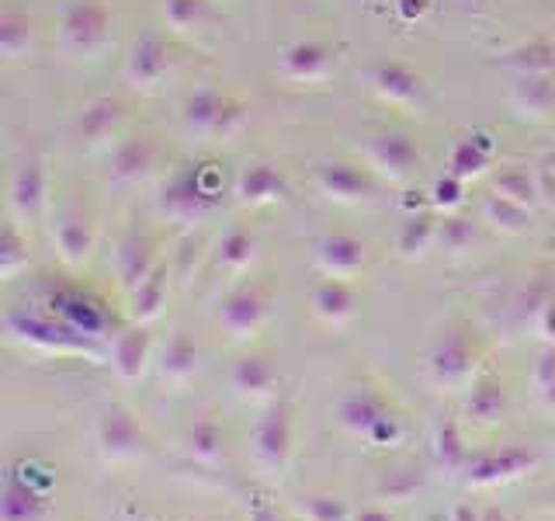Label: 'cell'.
Instances as JSON below:
<instances>
[{
	"mask_svg": "<svg viewBox=\"0 0 555 521\" xmlns=\"http://www.w3.org/2000/svg\"><path fill=\"white\" fill-rule=\"evenodd\" d=\"M222 208V181L208 164H184L164 181L156 213L173 226H198Z\"/></svg>",
	"mask_w": 555,
	"mask_h": 521,
	"instance_id": "cell-1",
	"label": "cell"
},
{
	"mask_svg": "<svg viewBox=\"0 0 555 521\" xmlns=\"http://www.w3.org/2000/svg\"><path fill=\"white\" fill-rule=\"evenodd\" d=\"M247 126V104L222 87H195L181 101V129L202 143H225Z\"/></svg>",
	"mask_w": 555,
	"mask_h": 521,
	"instance_id": "cell-2",
	"label": "cell"
},
{
	"mask_svg": "<svg viewBox=\"0 0 555 521\" xmlns=\"http://www.w3.org/2000/svg\"><path fill=\"white\" fill-rule=\"evenodd\" d=\"M479 361H482V347H479L476 334L459 323V327L441 330V338L434 341L427 369L441 390H465L476 382Z\"/></svg>",
	"mask_w": 555,
	"mask_h": 521,
	"instance_id": "cell-3",
	"label": "cell"
},
{
	"mask_svg": "<svg viewBox=\"0 0 555 521\" xmlns=\"http://www.w3.org/2000/svg\"><path fill=\"white\" fill-rule=\"evenodd\" d=\"M364 84H369V91L378 101H386L389 109L403 112V115H424L430 109V91H427L424 77L399 60L369 63L364 66Z\"/></svg>",
	"mask_w": 555,
	"mask_h": 521,
	"instance_id": "cell-4",
	"label": "cell"
},
{
	"mask_svg": "<svg viewBox=\"0 0 555 521\" xmlns=\"http://www.w3.org/2000/svg\"><path fill=\"white\" fill-rule=\"evenodd\" d=\"M268 313H271V285L264 278H247V282H240L222 300L219 327L233 341H250L268 323Z\"/></svg>",
	"mask_w": 555,
	"mask_h": 521,
	"instance_id": "cell-5",
	"label": "cell"
},
{
	"mask_svg": "<svg viewBox=\"0 0 555 521\" xmlns=\"http://www.w3.org/2000/svg\"><path fill=\"white\" fill-rule=\"evenodd\" d=\"M60 42L74 56H98L112 42V11L98 0L66 8L60 17Z\"/></svg>",
	"mask_w": 555,
	"mask_h": 521,
	"instance_id": "cell-6",
	"label": "cell"
},
{
	"mask_svg": "<svg viewBox=\"0 0 555 521\" xmlns=\"http://www.w3.org/2000/svg\"><path fill=\"white\" fill-rule=\"evenodd\" d=\"M8 202H11V216L14 223H42L46 205H49V174L39 153H22V161L11 170V185H8Z\"/></svg>",
	"mask_w": 555,
	"mask_h": 521,
	"instance_id": "cell-7",
	"label": "cell"
},
{
	"mask_svg": "<svg viewBox=\"0 0 555 521\" xmlns=\"http://www.w3.org/2000/svg\"><path fill=\"white\" fill-rule=\"evenodd\" d=\"M254 456L264 473H282L292 456V399L278 393L254 431Z\"/></svg>",
	"mask_w": 555,
	"mask_h": 521,
	"instance_id": "cell-8",
	"label": "cell"
},
{
	"mask_svg": "<svg viewBox=\"0 0 555 521\" xmlns=\"http://www.w3.org/2000/svg\"><path fill=\"white\" fill-rule=\"evenodd\" d=\"M98 448L104 462H132L143 459L150 452V439L143 424L135 421V414L126 407H108L98 421Z\"/></svg>",
	"mask_w": 555,
	"mask_h": 521,
	"instance_id": "cell-9",
	"label": "cell"
},
{
	"mask_svg": "<svg viewBox=\"0 0 555 521\" xmlns=\"http://www.w3.org/2000/svg\"><path fill=\"white\" fill-rule=\"evenodd\" d=\"M364 156H369V167H372L375 178L389 181V185H406L424 164L421 150H416V143L403 132L372 136L369 147H364Z\"/></svg>",
	"mask_w": 555,
	"mask_h": 521,
	"instance_id": "cell-10",
	"label": "cell"
},
{
	"mask_svg": "<svg viewBox=\"0 0 555 521\" xmlns=\"http://www.w3.org/2000/svg\"><path fill=\"white\" fill-rule=\"evenodd\" d=\"M8 330L14 338H22L25 344L42 347V352H49V355H83V352L94 355L91 347H87L83 334H77V330L66 327L63 320L52 323V320L35 317V313H11Z\"/></svg>",
	"mask_w": 555,
	"mask_h": 521,
	"instance_id": "cell-11",
	"label": "cell"
},
{
	"mask_svg": "<svg viewBox=\"0 0 555 521\" xmlns=\"http://www.w3.org/2000/svg\"><path fill=\"white\" fill-rule=\"evenodd\" d=\"M337 66V49L323 39H299L282 49L278 74L292 84H323Z\"/></svg>",
	"mask_w": 555,
	"mask_h": 521,
	"instance_id": "cell-12",
	"label": "cell"
},
{
	"mask_svg": "<svg viewBox=\"0 0 555 521\" xmlns=\"http://www.w3.org/2000/svg\"><path fill=\"white\" fill-rule=\"evenodd\" d=\"M312 257H317V268L326 275V278H340V282H354V278L364 271V265H369V243H364L361 237L354 233H323L317 240V251H312Z\"/></svg>",
	"mask_w": 555,
	"mask_h": 521,
	"instance_id": "cell-13",
	"label": "cell"
},
{
	"mask_svg": "<svg viewBox=\"0 0 555 521\" xmlns=\"http://www.w3.org/2000/svg\"><path fill=\"white\" fill-rule=\"evenodd\" d=\"M0 521H49V500L39 483L11 466L0 486Z\"/></svg>",
	"mask_w": 555,
	"mask_h": 521,
	"instance_id": "cell-14",
	"label": "cell"
},
{
	"mask_svg": "<svg viewBox=\"0 0 555 521\" xmlns=\"http://www.w3.org/2000/svg\"><path fill=\"white\" fill-rule=\"evenodd\" d=\"M230 382L240 399H250V404H271L282 386V376H278V365L264 352H247L233 361Z\"/></svg>",
	"mask_w": 555,
	"mask_h": 521,
	"instance_id": "cell-15",
	"label": "cell"
},
{
	"mask_svg": "<svg viewBox=\"0 0 555 521\" xmlns=\"http://www.w3.org/2000/svg\"><path fill=\"white\" fill-rule=\"evenodd\" d=\"M91 219H94L91 208H87L83 202H66L56 213L52 233H56V247H60L66 265L77 268L91 257V247H94V223Z\"/></svg>",
	"mask_w": 555,
	"mask_h": 521,
	"instance_id": "cell-16",
	"label": "cell"
},
{
	"mask_svg": "<svg viewBox=\"0 0 555 521\" xmlns=\"http://www.w3.org/2000/svg\"><path fill=\"white\" fill-rule=\"evenodd\" d=\"M156 156H160V147H156L153 136L135 132L129 139H121V143L112 150L108 181L118 185V188H129V185L146 181L150 174H153V167H156Z\"/></svg>",
	"mask_w": 555,
	"mask_h": 521,
	"instance_id": "cell-17",
	"label": "cell"
},
{
	"mask_svg": "<svg viewBox=\"0 0 555 521\" xmlns=\"http://www.w3.org/2000/svg\"><path fill=\"white\" fill-rule=\"evenodd\" d=\"M312 181H317L320 195L334 199V202H344V205L369 202V199L378 195V185H375L372 174L354 167V164H344V161L320 164L317 174H312Z\"/></svg>",
	"mask_w": 555,
	"mask_h": 521,
	"instance_id": "cell-18",
	"label": "cell"
},
{
	"mask_svg": "<svg viewBox=\"0 0 555 521\" xmlns=\"http://www.w3.org/2000/svg\"><path fill=\"white\" fill-rule=\"evenodd\" d=\"M170 77V52L160 35H139L126 56V80L139 91H156Z\"/></svg>",
	"mask_w": 555,
	"mask_h": 521,
	"instance_id": "cell-19",
	"label": "cell"
},
{
	"mask_svg": "<svg viewBox=\"0 0 555 521\" xmlns=\"http://www.w3.org/2000/svg\"><path fill=\"white\" fill-rule=\"evenodd\" d=\"M160 265L156 257V240L146 230H126L115 243V275L126 292H132L143 278H150Z\"/></svg>",
	"mask_w": 555,
	"mask_h": 521,
	"instance_id": "cell-20",
	"label": "cell"
},
{
	"mask_svg": "<svg viewBox=\"0 0 555 521\" xmlns=\"http://www.w3.org/2000/svg\"><path fill=\"white\" fill-rule=\"evenodd\" d=\"M465 466H468V473H465L468 486H496V483L525 476L528 469L538 466V456L528 448H503V452H490V456L468 459Z\"/></svg>",
	"mask_w": 555,
	"mask_h": 521,
	"instance_id": "cell-21",
	"label": "cell"
},
{
	"mask_svg": "<svg viewBox=\"0 0 555 521\" xmlns=\"http://www.w3.org/2000/svg\"><path fill=\"white\" fill-rule=\"evenodd\" d=\"M202 365V352H198V341L188 334V330H173L167 338L164 352H160V361H156V372H160V382L164 386H173L181 390L188 386L191 379H195Z\"/></svg>",
	"mask_w": 555,
	"mask_h": 521,
	"instance_id": "cell-22",
	"label": "cell"
},
{
	"mask_svg": "<svg viewBox=\"0 0 555 521\" xmlns=\"http://www.w3.org/2000/svg\"><path fill=\"white\" fill-rule=\"evenodd\" d=\"M150 355H153V341L150 330L143 323H135L129 330H118L112 338V369L121 382H139L143 372L150 369Z\"/></svg>",
	"mask_w": 555,
	"mask_h": 521,
	"instance_id": "cell-23",
	"label": "cell"
},
{
	"mask_svg": "<svg viewBox=\"0 0 555 521\" xmlns=\"http://www.w3.org/2000/svg\"><path fill=\"white\" fill-rule=\"evenodd\" d=\"M386 414H392L389 399L382 396V393H375V390H351V393H344L340 404H337V421H340V428L358 434V439H369L372 428Z\"/></svg>",
	"mask_w": 555,
	"mask_h": 521,
	"instance_id": "cell-24",
	"label": "cell"
},
{
	"mask_svg": "<svg viewBox=\"0 0 555 521\" xmlns=\"http://www.w3.org/2000/svg\"><path fill=\"white\" fill-rule=\"evenodd\" d=\"M121 118H126V104H121L118 98H98V101H91L80 112L77 126H74L80 147L94 150L101 143H108V139L115 136V129L121 126Z\"/></svg>",
	"mask_w": 555,
	"mask_h": 521,
	"instance_id": "cell-25",
	"label": "cell"
},
{
	"mask_svg": "<svg viewBox=\"0 0 555 521\" xmlns=\"http://www.w3.org/2000/svg\"><path fill=\"white\" fill-rule=\"evenodd\" d=\"M312 313L326 327H347L358 317V292L354 282H340V278H326L312 289Z\"/></svg>",
	"mask_w": 555,
	"mask_h": 521,
	"instance_id": "cell-26",
	"label": "cell"
},
{
	"mask_svg": "<svg viewBox=\"0 0 555 521\" xmlns=\"http://www.w3.org/2000/svg\"><path fill=\"white\" fill-rule=\"evenodd\" d=\"M288 191L285 174L268 161H254L240 170L236 178V199L243 205H271Z\"/></svg>",
	"mask_w": 555,
	"mask_h": 521,
	"instance_id": "cell-27",
	"label": "cell"
},
{
	"mask_svg": "<svg viewBox=\"0 0 555 521\" xmlns=\"http://www.w3.org/2000/svg\"><path fill=\"white\" fill-rule=\"evenodd\" d=\"M216 257V271L225 278H243L250 271V265L257 260V237L247 230V226H233L230 233L219 240V247L212 251Z\"/></svg>",
	"mask_w": 555,
	"mask_h": 521,
	"instance_id": "cell-28",
	"label": "cell"
},
{
	"mask_svg": "<svg viewBox=\"0 0 555 521\" xmlns=\"http://www.w3.org/2000/svg\"><path fill=\"white\" fill-rule=\"evenodd\" d=\"M167 278H170V268H167V260H160L156 271L129 292V320L132 323L146 327L150 320L160 317L164 300H167Z\"/></svg>",
	"mask_w": 555,
	"mask_h": 521,
	"instance_id": "cell-29",
	"label": "cell"
},
{
	"mask_svg": "<svg viewBox=\"0 0 555 521\" xmlns=\"http://www.w3.org/2000/svg\"><path fill=\"white\" fill-rule=\"evenodd\" d=\"M52 306H56L60 320L66 327H74L77 334L83 338H94L104 330V323H108V317H104V309L91 300V295H80V292H60L56 300H52Z\"/></svg>",
	"mask_w": 555,
	"mask_h": 521,
	"instance_id": "cell-30",
	"label": "cell"
},
{
	"mask_svg": "<svg viewBox=\"0 0 555 521\" xmlns=\"http://www.w3.org/2000/svg\"><path fill=\"white\" fill-rule=\"evenodd\" d=\"M212 4L208 0H164V22L173 35H184V39H195V35L208 31L212 25Z\"/></svg>",
	"mask_w": 555,
	"mask_h": 521,
	"instance_id": "cell-31",
	"label": "cell"
},
{
	"mask_svg": "<svg viewBox=\"0 0 555 521\" xmlns=\"http://www.w3.org/2000/svg\"><path fill=\"white\" fill-rule=\"evenodd\" d=\"M438 230H441V219L438 213H430V208H424V213L410 216L403 226H399L396 233V251L403 257H421L427 254L434 243H438Z\"/></svg>",
	"mask_w": 555,
	"mask_h": 521,
	"instance_id": "cell-32",
	"label": "cell"
},
{
	"mask_svg": "<svg viewBox=\"0 0 555 521\" xmlns=\"http://www.w3.org/2000/svg\"><path fill=\"white\" fill-rule=\"evenodd\" d=\"M503 414H507V390H503V382L493 376L476 379L473 393H468V417L476 424H496Z\"/></svg>",
	"mask_w": 555,
	"mask_h": 521,
	"instance_id": "cell-33",
	"label": "cell"
},
{
	"mask_svg": "<svg viewBox=\"0 0 555 521\" xmlns=\"http://www.w3.org/2000/svg\"><path fill=\"white\" fill-rule=\"evenodd\" d=\"M184 452L195 462H205L212 466L225 456V431L219 421H212V417H202V421H195L188 431H184Z\"/></svg>",
	"mask_w": 555,
	"mask_h": 521,
	"instance_id": "cell-34",
	"label": "cell"
},
{
	"mask_svg": "<svg viewBox=\"0 0 555 521\" xmlns=\"http://www.w3.org/2000/svg\"><path fill=\"white\" fill-rule=\"evenodd\" d=\"M514 104L525 115H548L555 109V74H520L514 84Z\"/></svg>",
	"mask_w": 555,
	"mask_h": 521,
	"instance_id": "cell-35",
	"label": "cell"
},
{
	"mask_svg": "<svg viewBox=\"0 0 555 521\" xmlns=\"http://www.w3.org/2000/svg\"><path fill=\"white\" fill-rule=\"evenodd\" d=\"M490 161H493V147L486 143V136H465L462 143L451 150L448 167H451V178L465 181V178H473V174L490 167Z\"/></svg>",
	"mask_w": 555,
	"mask_h": 521,
	"instance_id": "cell-36",
	"label": "cell"
},
{
	"mask_svg": "<svg viewBox=\"0 0 555 521\" xmlns=\"http://www.w3.org/2000/svg\"><path fill=\"white\" fill-rule=\"evenodd\" d=\"M421 483H424V466L421 462H396L392 469L382 473L378 497L382 500H410Z\"/></svg>",
	"mask_w": 555,
	"mask_h": 521,
	"instance_id": "cell-37",
	"label": "cell"
},
{
	"mask_svg": "<svg viewBox=\"0 0 555 521\" xmlns=\"http://www.w3.org/2000/svg\"><path fill=\"white\" fill-rule=\"evenodd\" d=\"M482 223L496 226V230H503V233H525L528 230V208L493 191V195H486V202H482Z\"/></svg>",
	"mask_w": 555,
	"mask_h": 521,
	"instance_id": "cell-38",
	"label": "cell"
},
{
	"mask_svg": "<svg viewBox=\"0 0 555 521\" xmlns=\"http://www.w3.org/2000/svg\"><path fill=\"white\" fill-rule=\"evenodd\" d=\"M493 191L503 199L517 202V205H525V208L538 205V185H534L531 174L520 170V167H507V170L493 174Z\"/></svg>",
	"mask_w": 555,
	"mask_h": 521,
	"instance_id": "cell-39",
	"label": "cell"
},
{
	"mask_svg": "<svg viewBox=\"0 0 555 521\" xmlns=\"http://www.w3.org/2000/svg\"><path fill=\"white\" fill-rule=\"evenodd\" d=\"M0 49H4V56L11 63L25 60L31 52V25L25 14H17V11L4 14V22H0Z\"/></svg>",
	"mask_w": 555,
	"mask_h": 521,
	"instance_id": "cell-40",
	"label": "cell"
},
{
	"mask_svg": "<svg viewBox=\"0 0 555 521\" xmlns=\"http://www.w3.org/2000/svg\"><path fill=\"white\" fill-rule=\"evenodd\" d=\"M479 240V226L465 216H444L438 230V247L448 254H465L473 251V243Z\"/></svg>",
	"mask_w": 555,
	"mask_h": 521,
	"instance_id": "cell-41",
	"label": "cell"
},
{
	"mask_svg": "<svg viewBox=\"0 0 555 521\" xmlns=\"http://www.w3.org/2000/svg\"><path fill=\"white\" fill-rule=\"evenodd\" d=\"M28 265V240L17 230V223L11 219L4 226V237H0V275L4 278H14Z\"/></svg>",
	"mask_w": 555,
	"mask_h": 521,
	"instance_id": "cell-42",
	"label": "cell"
},
{
	"mask_svg": "<svg viewBox=\"0 0 555 521\" xmlns=\"http://www.w3.org/2000/svg\"><path fill=\"white\" fill-rule=\"evenodd\" d=\"M299 511L306 521H351L347 504L334 494H309V497H302Z\"/></svg>",
	"mask_w": 555,
	"mask_h": 521,
	"instance_id": "cell-43",
	"label": "cell"
},
{
	"mask_svg": "<svg viewBox=\"0 0 555 521\" xmlns=\"http://www.w3.org/2000/svg\"><path fill=\"white\" fill-rule=\"evenodd\" d=\"M434 452H438V459L444 466H465L468 462V452L462 445V431L455 421H444L438 428V439H434Z\"/></svg>",
	"mask_w": 555,
	"mask_h": 521,
	"instance_id": "cell-44",
	"label": "cell"
},
{
	"mask_svg": "<svg viewBox=\"0 0 555 521\" xmlns=\"http://www.w3.org/2000/svg\"><path fill=\"white\" fill-rule=\"evenodd\" d=\"M520 74H555V49L548 42H531L514 56Z\"/></svg>",
	"mask_w": 555,
	"mask_h": 521,
	"instance_id": "cell-45",
	"label": "cell"
},
{
	"mask_svg": "<svg viewBox=\"0 0 555 521\" xmlns=\"http://www.w3.org/2000/svg\"><path fill=\"white\" fill-rule=\"evenodd\" d=\"M406 434V428H403V417H396V410L392 414H386L382 421L372 428V434H369V442L372 445H378V448H389V445H396L399 439Z\"/></svg>",
	"mask_w": 555,
	"mask_h": 521,
	"instance_id": "cell-46",
	"label": "cell"
},
{
	"mask_svg": "<svg viewBox=\"0 0 555 521\" xmlns=\"http://www.w3.org/2000/svg\"><path fill=\"white\" fill-rule=\"evenodd\" d=\"M534 386L538 390H548V386H555V347H545L542 355H538V361H534Z\"/></svg>",
	"mask_w": 555,
	"mask_h": 521,
	"instance_id": "cell-47",
	"label": "cell"
},
{
	"mask_svg": "<svg viewBox=\"0 0 555 521\" xmlns=\"http://www.w3.org/2000/svg\"><path fill=\"white\" fill-rule=\"evenodd\" d=\"M181 247L184 251H195V260L202 257V251H205V240L202 237H195V233H191L184 243H181ZM173 271H178V278H181V282H188V275H191V254H181V257H173Z\"/></svg>",
	"mask_w": 555,
	"mask_h": 521,
	"instance_id": "cell-48",
	"label": "cell"
},
{
	"mask_svg": "<svg viewBox=\"0 0 555 521\" xmlns=\"http://www.w3.org/2000/svg\"><path fill=\"white\" fill-rule=\"evenodd\" d=\"M534 330L542 334L548 344H555V289H552V295L545 300V306L538 309V317H534Z\"/></svg>",
	"mask_w": 555,
	"mask_h": 521,
	"instance_id": "cell-49",
	"label": "cell"
},
{
	"mask_svg": "<svg viewBox=\"0 0 555 521\" xmlns=\"http://www.w3.org/2000/svg\"><path fill=\"white\" fill-rule=\"evenodd\" d=\"M250 521H285V518L278 514L268 500H254V508H250Z\"/></svg>",
	"mask_w": 555,
	"mask_h": 521,
	"instance_id": "cell-50",
	"label": "cell"
},
{
	"mask_svg": "<svg viewBox=\"0 0 555 521\" xmlns=\"http://www.w3.org/2000/svg\"><path fill=\"white\" fill-rule=\"evenodd\" d=\"M351 521H392V514L386 508H364V511L351 514Z\"/></svg>",
	"mask_w": 555,
	"mask_h": 521,
	"instance_id": "cell-51",
	"label": "cell"
},
{
	"mask_svg": "<svg viewBox=\"0 0 555 521\" xmlns=\"http://www.w3.org/2000/svg\"><path fill=\"white\" fill-rule=\"evenodd\" d=\"M486 514H479V511H473L468 504H459L455 511H451V521H482Z\"/></svg>",
	"mask_w": 555,
	"mask_h": 521,
	"instance_id": "cell-52",
	"label": "cell"
},
{
	"mask_svg": "<svg viewBox=\"0 0 555 521\" xmlns=\"http://www.w3.org/2000/svg\"><path fill=\"white\" fill-rule=\"evenodd\" d=\"M424 521H451V514H427Z\"/></svg>",
	"mask_w": 555,
	"mask_h": 521,
	"instance_id": "cell-53",
	"label": "cell"
},
{
	"mask_svg": "<svg viewBox=\"0 0 555 521\" xmlns=\"http://www.w3.org/2000/svg\"><path fill=\"white\" fill-rule=\"evenodd\" d=\"M135 521H164V518H156V514H143V518H135Z\"/></svg>",
	"mask_w": 555,
	"mask_h": 521,
	"instance_id": "cell-54",
	"label": "cell"
},
{
	"mask_svg": "<svg viewBox=\"0 0 555 521\" xmlns=\"http://www.w3.org/2000/svg\"><path fill=\"white\" fill-rule=\"evenodd\" d=\"M465 4H486V0H465Z\"/></svg>",
	"mask_w": 555,
	"mask_h": 521,
	"instance_id": "cell-55",
	"label": "cell"
},
{
	"mask_svg": "<svg viewBox=\"0 0 555 521\" xmlns=\"http://www.w3.org/2000/svg\"><path fill=\"white\" fill-rule=\"evenodd\" d=\"M552 167H555V153H552Z\"/></svg>",
	"mask_w": 555,
	"mask_h": 521,
	"instance_id": "cell-56",
	"label": "cell"
}]
</instances>
